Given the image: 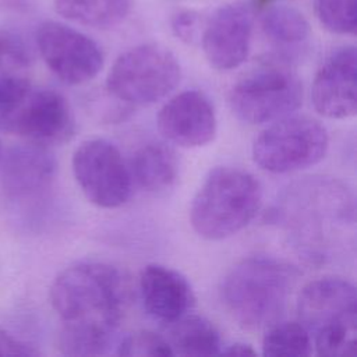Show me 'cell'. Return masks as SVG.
<instances>
[{
  "label": "cell",
  "mask_w": 357,
  "mask_h": 357,
  "mask_svg": "<svg viewBox=\"0 0 357 357\" xmlns=\"http://www.w3.org/2000/svg\"><path fill=\"white\" fill-rule=\"evenodd\" d=\"M126 300L127 286L121 272L103 262L71 265L50 286V303L63 325L107 340H113Z\"/></svg>",
  "instance_id": "obj_1"
},
{
  "label": "cell",
  "mask_w": 357,
  "mask_h": 357,
  "mask_svg": "<svg viewBox=\"0 0 357 357\" xmlns=\"http://www.w3.org/2000/svg\"><path fill=\"white\" fill-rule=\"evenodd\" d=\"M296 278V271L282 261L250 257L225 276L220 287L222 301L241 326L266 328L283 314Z\"/></svg>",
  "instance_id": "obj_2"
},
{
  "label": "cell",
  "mask_w": 357,
  "mask_h": 357,
  "mask_svg": "<svg viewBox=\"0 0 357 357\" xmlns=\"http://www.w3.org/2000/svg\"><path fill=\"white\" fill-rule=\"evenodd\" d=\"M278 215L284 220L296 244L311 258L324 257L325 234L354 223V201L337 180L310 177L286 191Z\"/></svg>",
  "instance_id": "obj_3"
},
{
  "label": "cell",
  "mask_w": 357,
  "mask_h": 357,
  "mask_svg": "<svg viewBox=\"0 0 357 357\" xmlns=\"http://www.w3.org/2000/svg\"><path fill=\"white\" fill-rule=\"evenodd\" d=\"M262 201L258 180L240 167L219 166L197 191L190 222L198 236L223 240L241 231L255 218Z\"/></svg>",
  "instance_id": "obj_4"
},
{
  "label": "cell",
  "mask_w": 357,
  "mask_h": 357,
  "mask_svg": "<svg viewBox=\"0 0 357 357\" xmlns=\"http://www.w3.org/2000/svg\"><path fill=\"white\" fill-rule=\"evenodd\" d=\"M180 77V64L167 47L144 43L116 59L109 70L106 88L120 102L146 106L167 96Z\"/></svg>",
  "instance_id": "obj_5"
},
{
  "label": "cell",
  "mask_w": 357,
  "mask_h": 357,
  "mask_svg": "<svg viewBox=\"0 0 357 357\" xmlns=\"http://www.w3.org/2000/svg\"><path fill=\"white\" fill-rule=\"evenodd\" d=\"M326 128L308 116H284L272 121L252 144V159L269 173H291L318 163L326 153Z\"/></svg>",
  "instance_id": "obj_6"
},
{
  "label": "cell",
  "mask_w": 357,
  "mask_h": 357,
  "mask_svg": "<svg viewBox=\"0 0 357 357\" xmlns=\"http://www.w3.org/2000/svg\"><path fill=\"white\" fill-rule=\"evenodd\" d=\"M303 85L296 73L279 64L262 66L243 77L229 93L233 113L248 124H265L296 112Z\"/></svg>",
  "instance_id": "obj_7"
},
{
  "label": "cell",
  "mask_w": 357,
  "mask_h": 357,
  "mask_svg": "<svg viewBox=\"0 0 357 357\" xmlns=\"http://www.w3.org/2000/svg\"><path fill=\"white\" fill-rule=\"evenodd\" d=\"M74 177L89 202L105 209L124 205L132 190L130 167L112 142L84 141L73 155Z\"/></svg>",
  "instance_id": "obj_8"
},
{
  "label": "cell",
  "mask_w": 357,
  "mask_h": 357,
  "mask_svg": "<svg viewBox=\"0 0 357 357\" xmlns=\"http://www.w3.org/2000/svg\"><path fill=\"white\" fill-rule=\"evenodd\" d=\"M0 128L47 146L61 144L73 135L74 117L61 93L31 86L0 119Z\"/></svg>",
  "instance_id": "obj_9"
},
{
  "label": "cell",
  "mask_w": 357,
  "mask_h": 357,
  "mask_svg": "<svg viewBox=\"0 0 357 357\" xmlns=\"http://www.w3.org/2000/svg\"><path fill=\"white\" fill-rule=\"evenodd\" d=\"M36 45L49 70L68 85L93 79L103 67L99 45L85 33L57 21L38 26Z\"/></svg>",
  "instance_id": "obj_10"
},
{
  "label": "cell",
  "mask_w": 357,
  "mask_h": 357,
  "mask_svg": "<svg viewBox=\"0 0 357 357\" xmlns=\"http://www.w3.org/2000/svg\"><path fill=\"white\" fill-rule=\"evenodd\" d=\"M298 322L311 333L357 325V294L351 282L325 276L307 283L297 300Z\"/></svg>",
  "instance_id": "obj_11"
},
{
  "label": "cell",
  "mask_w": 357,
  "mask_h": 357,
  "mask_svg": "<svg viewBox=\"0 0 357 357\" xmlns=\"http://www.w3.org/2000/svg\"><path fill=\"white\" fill-rule=\"evenodd\" d=\"M252 15L240 3L219 7L202 31V49L209 64L220 71L237 68L248 56Z\"/></svg>",
  "instance_id": "obj_12"
},
{
  "label": "cell",
  "mask_w": 357,
  "mask_h": 357,
  "mask_svg": "<svg viewBox=\"0 0 357 357\" xmlns=\"http://www.w3.org/2000/svg\"><path fill=\"white\" fill-rule=\"evenodd\" d=\"M314 109L328 119H347L357 110V53L344 46L326 57L312 86Z\"/></svg>",
  "instance_id": "obj_13"
},
{
  "label": "cell",
  "mask_w": 357,
  "mask_h": 357,
  "mask_svg": "<svg viewBox=\"0 0 357 357\" xmlns=\"http://www.w3.org/2000/svg\"><path fill=\"white\" fill-rule=\"evenodd\" d=\"M158 128L169 142L181 148L204 146L216 134L215 109L199 91L180 92L159 110Z\"/></svg>",
  "instance_id": "obj_14"
},
{
  "label": "cell",
  "mask_w": 357,
  "mask_h": 357,
  "mask_svg": "<svg viewBox=\"0 0 357 357\" xmlns=\"http://www.w3.org/2000/svg\"><path fill=\"white\" fill-rule=\"evenodd\" d=\"M0 172L4 194L25 201L49 188L56 174V160L46 146L29 142L4 152Z\"/></svg>",
  "instance_id": "obj_15"
},
{
  "label": "cell",
  "mask_w": 357,
  "mask_h": 357,
  "mask_svg": "<svg viewBox=\"0 0 357 357\" xmlns=\"http://www.w3.org/2000/svg\"><path fill=\"white\" fill-rule=\"evenodd\" d=\"M144 308L165 324L178 319L192 308L195 297L188 280L163 265H146L139 275Z\"/></svg>",
  "instance_id": "obj_16"
},
{
  "label": "cell",
  "mask_w": 357,
  "mask_h": 357,
  "mask_svg": "<svg viewBox=\"0 0 357 357\" xmlns=\"http://www.w3.org/2000/svg\"><path fill=\"white\" fill-rule=\"evenodd\" d=\"M131 177L138 185L149 192L170 188L177 178L178 162L174 151L159 142L142 145L132 156L130 166Z\"/></svg>",
  "instance_id": "obj_17"
},
{
  "label": "cell",
  "mask_w": 357,
  "mask_h": 357,
  "mask_svg": "<svg viewBox=\"0 0 357 357\" xmlns=\"http://www.w3.org/2000/svg\"><path fill=\"white\" fill-rule=\"evenodd\" d=\"M173 356H216L220 354V336L216 326L199 315H183L167 322L166 336Z\"/></svg>",
  "instance_id": "obj_18"
},
{
  "label": "cell",
  "mask_w": 357,
  "mask_h": 357,
  "mask_svg": "<svg viewBox=\"0 0 357 357\" xmlns=\"http://www.w3.org/2000/svg\"><path fill=\"white\" fill-rule=\"evenodd\" d=\"M54 11L75 24L112 28L130 14L132 0H53Z\"/></svg>",
  "instance_id": "obj_19"
},
{
  "label": "cell",
  "mask_w": 357,
  "mask_h": 357,
  "mask_svg": "<svg viewBox=\"0 0 357 357\" xmlns=\"http://www.w3.org/2000/svg\"><path fill=\"white\" fill-rule=\"evenodd\" d=\"M265 35L280 45H296L310 35V24L303 13L290 6L269 7L261 17Z\"/></svg>",
  "instance_id": "obj_20"
},
{
  "label": "cell",
  "mask_w": 357,
  "mask_h": 357,
  "mask_svg": "<svg viewBox=\"0 0 357 357\" xmlns=\"http://www.w3.org/2000/svg\"><path fill=\"white\" fill-rule=\"evenodd\" d=\"M312 342L310 332L300 322H275L262 339L264 356H310Z\"/></svg>",
  "instance_id": "obj_21"
},
{
  "label": "cell",
  "mask_w": 357,
  "mask_h": 357,
  "mask_svg": "<svg viewBox=\"0 0 357 357\" xmlns=\"http://www.w3.org/2000/svg\"><path fill=\"white\" fill-rule=\"evenodd\" d=\"M319 22L331 32L353 35L357 26L356 0H315Z\"/></svg>",
  "instance_id": "obj_22"
},
{
  "label": "cell",
  "mask_w": 357,
  "mask_h": 357,
  "mask_svg": "<svg viewBox=\"0 0 357 357\" xmlns=\"http://www.w3.org/2000/svg\"><path fill=\"white\" fill-rule=\"evenodd\" d=\"M119 356L135 357V356H152L166 357L173 356V351L166 339L155 332L139 331L126 336L117 349Z\"/></svg>",
  "instance_id": "obj_23"
},
{
  "label": "cell",
  "mask_w": 357,
  "mask_h": 357,
  "mask_svg": "<svg viewBox=\"0 0 357 357\" xmlns=\"http://www.w3.org/2000/svg\"><path fill=\"white\" fill-rule=\"evenodd\" d=\"M173 33L185 43H194L199 35V15L194 11H180L172 18Z\"/></svg>",
  "instance_id": "obj_24"
},
{
  "label": "cell",
  "mask_w": 357,
  "mask_h": 357,
  "mask_svg": "<svg viewBox=\"0 0 357 357\" xmlns=\"http://www.w3.org/2000/svg\"><path fill=\"white\" fill-rule=\"evenodd\" d=\"M39 350L31 343L21 340L10 332L0 328V356H38Z\"/></svg>",
  "instance_id": "obj_25"
},
{
  "label": "cell",
  "mask_w": 357,
  "mask_h": 357,
  "mask_svg": "<svg viewBox=\"0 0 357 357\" xmlns=\"http://www.w3.org/2000/svg\"><path fill=\"white\" fill-rule=\"evenodd\" d=\"M220 354H227V356H255L257 351L245 343H234L227 346L225 350L220 351Z\"/></svg>",
  "instance_id": "obj_26"
},
{
  "label": "cell",
  "mask_w": 357,
  "mask_h": 357,
  "mask_svg": "<svg viewBox=\"0 0 357 357\" xmlns=\"http://www.w3.org/2000/svg\"><path fill=\"white\" fill-rule=\"evenodd\" d=\"M28 0H0V11H13L25 6Z\"/></svg>",
  "instance_id": "obj_27"
},
{
  "label": "cell",
  "mask_w": 357,
  "mask_h": 357,
  "mask_svg": "<svg viewBox=\"0 0 357 357\" xmlns=\"http://www.w3.org/2000/svg\"><path fill=\"white\" fill-rule=\"evenodd\" d=\"M7 42H8V38H7V36H1V35H0V57H1L3 52L6 50Z\"/></svg>",
  "instance_id": "obj_28"
},
{
  "label": "cell",
  "mask_w": 357,
  "mask_h": 357,
  "mask_svg": "<svg viewBox=\"0 0 357 357\" xmlns=\"http://www.w3.org/2000/svg\"><path fill=\"white\" fill-rule=\"evenodd\" d=\"M3 155H4V151H3V144H1V139H0V165H1V160H3Z\"/></svg>",
  "instance_id": "obj_29"
},
{
  "label": "cell",
  "mask_w": 357,
  "mask_h": 357,
  "mask_svg": "<svg viewBox=\"0 0 357 357\" xmlns=\"http://www.w3.org/2000/svg\"><path fill=\"white\" fill-rule=\"evenodd\" d=\"M261 1H269V0H261Z\"/></svg>",
  "instance_id": "obj_30"
}]
</instances>
